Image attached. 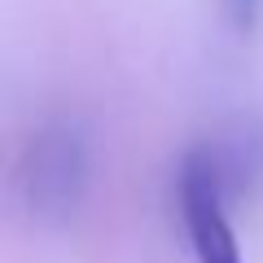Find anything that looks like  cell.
Listing matches in <instances>:
<instances>
[{
  "instance_id": "cell-2",
  "label": "cell",
  "mask_w": 263,
  "mask_h": 263,
  "mask_svg": "<svg viewBox=\"0 0 263 263\" xmlns=\"http://www.w3.org/2000/svg\"><path fill=\"white\" fill-rule=\"evenodd\" d=\"M88 180V154L79 132L70 127H48L40 132L22 162V189H27L31 211L40 215H70L84 197Z\"/></svg>"
},
{
  "instance_id": "cell-1",
  "label": "cell",
  "mask_w": 263,
  "mask_h": 263,
  "mask_svg": "<svg viewBox=\"0 0 263 263\" xmlns=\"http://www.w3.org/2000/svg\"><path fill=\"white\" fill-rule=\"evenodd\" d=\"M228 180L211 145H197L180 158L176 197H180V219L184 237L197 263H246L237 228L228 219Z\"/></svg>"
}]
</instances>
